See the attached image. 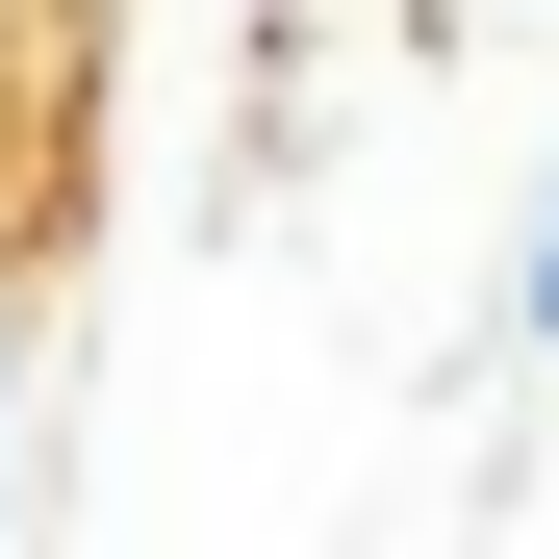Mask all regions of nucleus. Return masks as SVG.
Segmentation results:
<instances>
[{
	"mask_svg": "<svg viewBox=\"0 0 559 559\" xmlns=\"http://www.w3.org/2000/svg\"><path fill=\"white\" fill-rule=\"evenodd\" d=\"M534 331H559V229H534Z\"/></svg>",
	"mask_w": 559,
	"mask_h": 559,
	"instance_id": "obj_1",
	"label": "nucleus"
}]
</instances>
